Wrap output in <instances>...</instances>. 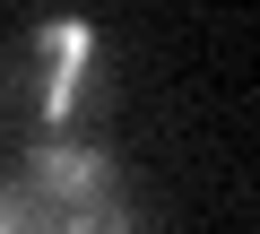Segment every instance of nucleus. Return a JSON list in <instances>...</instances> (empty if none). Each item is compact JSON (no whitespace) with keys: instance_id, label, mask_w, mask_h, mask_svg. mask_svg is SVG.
Here are the masks:
<instances>
[{"instance_id":"1","label":"nucleus","mask_w":260,"mask_h":234,"mask_svg":"<svg viewBox=\"0 0 260 234\" xmlns=\"http://www.w3.org/2000/svg\"><path fill=\"white\" fill-rule=\"evenodd\" d=\"M0 234H139V217L104 148L35 139L0 174Z\"/></svg>"},{"instance_id":"2","label":"nucleus","mask_w":260,"mask_h":234,"mask_svg":"<svg viewBox=\"0 0 260 234\" xmlns=\"http://www.w3.org/2000/svg\"><path fill=\"white\" fill-rule=\"evenodd\" d=\"M87 70H95V26L87 18H52L35 35V122H44V139H61V122L78 113Z\"/></svg>"}]
</instances>
